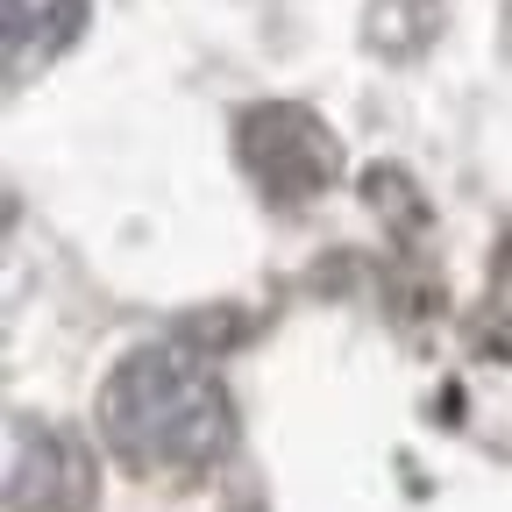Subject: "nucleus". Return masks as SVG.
I'll return each mask as SVG.
<instances>
[{"instance_id":"1","label":"nucleus","mask_w":512,"mask_h":512,"mask_svg":"<svg viewBox=\"0 0 512 512\" xmlns=\"http://www.w3.org/2000/svg\"><path fill=\"white\" fill-rule=\"evenodd\" d=\"M100 441L136 477H207L235 448L228 384L192 349H136L100 384Z\"/></svg>"},{"instance_id":"2","label":"nucleus","mask_w":512,"mask_h":512,"mask_svg":"<svg viewBox=\"0 0 512 512\" xmlns=\"http://www.w3.org/2000/svg\"><path fill=\"white\" fill-rule=\"evenodd\" d=\"M235 150H242V171L264 185L278 207H306L313 192H328L335 171H342L335 128L320 121L313 107H292V100L249 107L235 121Z\"/></svg>"},{"instance_id":"3","label":"nucleus","mask_w":512,"mask_h":512,"mask_svg":"<svg viewBox=\"0 0 512 512\" xmlns=\"http://www.w3.org/2000/svg\"><path fill=\"white\" fill-rule=\"evenodd\" d=\"M93 505V470L79 456V441H64L57 427L15 420L8 434V512H86Z\"/></svg>"},{"instance_id":"4","label":"nucleus","mask_w":512,"mask_h":512,"mask_svg":"<svg viewBox=\"0 0 512 512\" xmlns=\"http://www.w3.org/2000/svg\"><path fill=\"white\" fill-rule=\"evenodd\" d=\"M86 29V0H8V79H29Z\"/></svg>"}]
</instances>
